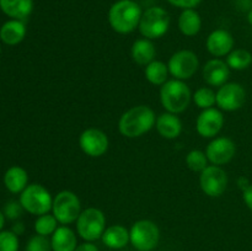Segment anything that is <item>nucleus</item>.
<instances>
[{
    "mask_svg": "<svg viewBox=\"0 0 252 251\" xmlns=\"http://www.w3.org/2000/svg\"><path fill=\"white\" fill-rule=\"evenodd\" d=\"M144 75L145 79H147L152 85L161 86L169 80V66H167V64H165L164 62L154 59V61L150 62L148 65H145Z\"/></svg>",
    "mask_w": 252,
    "mask_h": 251,
    "instance_id": "obj_25",
    "label": "nucleus"
},
{
    "mask_svg": "<svg viewBox=\"0 0 252 251\" xmlns=\"http://www.w3.org/2000/svg\"><path fill=\"white\" fill-rule=\"evenodd\" d=\"M192 101L202 110L212 108L217 105V93L212 88L202 86L192 94Z\"/></svg>",
    "mask_w": 252,
    "mask_h": 251,
    "instance_id": "obj_27",
    "label": "nucleus"
},
{
    "mask_svg": "<svg viewBox=\"0 0 252 251\" xmlns=\"http://www.w3.org/2000/svg\"><path fill=\"white\" fill-rule=\"evenodd\" d=\"M52 251H75L78 239L73 229L68 225H61L52 234Z\"/></svg>",
    "mask_w": 252,
    "mask_h": 251,
    "instance_id": "obj_19",
    "label": "nucleus"
},
{
    "mask_svg": "<svg viewBox=\"0 0 252 251\" xmlns=\"http://www.w3.org/2000/svg\"><path fill=\"white\" fill-rule=\"evenodd\" d=\"M81 212L80 198L73 191L63 189L53 197L52 214L62 225L75 223Z\"/></svg>",
    "mask_w": 252,
    "mask_h": 251,
    "instance_id": "obj_6",
    "label": "nucleus"
},
{
    "mask_svg": "<svg viewBox=\"0 0 252 251\" xmlns=\"http://www.w3.org/2000/svg\"><path fill=\"white\" fill-rule=\"evenodd\" d=\"M22 212H24V208H22L21 203L17 201L7 202L4 207L5 218L11 219V220H16V219H19L20 217L22 216Z\"/></svg>",
    "mask_w": 252,
    "mask_h": 251,
    "instance_id": "obj_32",
    "label": "nucleus"
},
{
    "mask_svg": "<svg viewBox=\"0 0 252 251\" xmlns=\"http://www.w3.org/2000/svg\"><path fill=\"white\" fill-rule=\"evenodd\" d=\"M228 66L233 70H245L252 64V54L244 48H235L225 57Z\"/></svg>",
    "mask_w": 252,
    "mask_h": 251,
    "instance_id": "obj_26",
    "label": "nucleus"
},
{
    "mask_svg": "<svg viewBox=\"0 0 252 251\" xmlns=\"http://www.w3.org/2000/svg\"><path fill=\"white\" fill-rule=\"evenodd\" d=\"M75 251H98V249L94 243L85 241V243H83V244H80V245L76 246Z\"/></svg>",
    "mask_w": 252,
    "mask_h": 251,
    "instance_id": "obj_35",
    "label": "nucleus"
},
{
    "mask_svg": "<svg viewBox=\"0 0 252 251\" xmlns=\"http://www.w3.org/2000/svg\"><path fill=\"white\" fill-rule=\"evenodd\" d=\"M246 90L239 83H226L217 91V106L225 112L238 111L245 105Z\"/></svg>",
    "mask_w": 252,
    "mask_h": 251,
    "instance_id": "obj_11",
    "label": "nucleus"
},
{
    "mask_svg": "<svg viewBox=\"0 0 252 251\" xmlns=\"http://www.w3.org/2000/svg\"><path fill=\"white\" fill-rule=\"evenodd\" d=\"M170 24L171 19L169 12L164 7L150 6L143 11L138 30L144 38L153 41V39L161 38L164 34H166L170 29Z\"/></svg>",
    "mask_w": 252,
    "mask_h": 251,
    "instance_id": "obj_4",
    "label": "nucleus"
},
{
    "mask_svg": "<svg viewBox=\"0 0 252 251\" xmlns=\"http://www.w3.org/2000/svg\"><path fill=\"white\" fill-rule=\"evenodd\" d=\"M243 199L246 207L252 212V184L243 191Z\"/></svg>",
    "mask_w": 252,
    "mask_h": 251,
    "instance_id": "obj_34",
    "label": "nucleus"
},
{
    "mask_svg": "<svg viewBox=\"0 0 252 251\" xmlns=\"http://www.w3.org/2000/svg\"><path fill=\"white\" fill-rule=\"evenodd\" d=\"M170 5L175 7H179V9L186 10V9H196L199 4L202 2V0H166Z\"/></svg>",
    "mask_w": 252,
    "mask_h": 251,
    "instance_id": "obj_33",
    "label": "nucleus"
},
{
    "mask_svg": "<svg viewBox=\"0 0 252 251\" xmlns=\"http://www.w3.org/2000/svg\"><path fill=\"white\" fill-rule=\"evenodd\" d=\"M234 37L228 30L217 29L208 34L206 39V48L216 58L226 57L234 49Z\"/></svg>",
    "mask_w": 252,
    "mask_h": 251,
    "instance_id": "obj_15",
    "label": "nucleus"
},
{
    "mask_svg": "<svg viewBox=\"0 0 252 251\" xmlns=\"http://www.w3.org/2000/svg\"><path fill=\"white\" fill-rule=\"evenodd\" d=\"M159 240V226L149 219L137 220L129 229V243L138 251H153Z\"/></svg>",
    "mask_w": 252,
    "mask_h": 251,
    "instance_id": "obj_8",
    "label": "nucleus"
},
{
    "mask_svg": "<svg viewBox=\"0 0 252 251\" xmlns=\"http://www.w3.org/2000/svg\"><path fill=\"white\" fill-rule=\"evenodd\" d=\"M246 19H248V22L250 24V26H252V7L248 11V16H246Z\"/></svg>",
    "mask_w": 252,
    "mask_h": 251,
    "instance_id": "obj_38",
    "label": "nucleus"
},
{
    "mask_svg": "<svg viewBox=\"0 0 252 251\" xmlns=\"http://www.w3.org/2000/svg\"><path fill=\"white\" fill-rule=\"evenodd\" d=\"M155 127L158 133L165 139H176L182 132V121L175 113L165 111L157 117Z\"/></svg>",
    "mask_w": 252,
    "mask_h": 251,
    "instance_id": "obj_17",
    "label": "nucleus"
},
{
    "mask_svg": "<svg viewBox=\"0 0 252 251\" xmlns=\"http://www.w3.org/2000/svg\"><path fill=\"white\" fill-rule=\"evenodd\" d=\"M192 93L185 81L170 79L160 86V102L166 112L179 115L189 108Z\"/></svg>",
    "mask_w": 252,
    "mask_h": 251,
    "instance_id": "obj_3",
    "label": "nucleus"
},
{
    "mask_svg": "<svg viewBox=\"0 0 252 251\" xmlns=\"http://www.w3.org/2000/svg\"><path fill=\"white\" fill-rule=\"evenodd\" d=\"M110 140L107 134L98 128H88L79 135V147L90 157H100L108 150Z\"/></svg>",
    "mask_w": 252,
    "mask_h": 251,
    "instance_id": "obj_12",
    "label": "nucleus"
},
{
    "mask_svg": "<svg viewBox=\"0 0 252 251\" xmlns=\"http://www.w3.org/2000/svg\"><path fill=\"white\" fill-rule=\"evenodd\" d=\"M19 202L24 211L38 217L52 211L53 197L44 186L39 184H31L20 193Z\"/></svg>",
    "mask_w": 252,
    "mask_h": 251,
    "instance_id": "obj_5",
    "label": "nucleus"
},
{
    "mask_svg": "<svg viewBox=\"0 0 252 251\" xmlns=\"http://www.w3.org/2000/svg\"><path fill=\"white\" fill-rule=\"evenodd\" d=\"M157 56V48L152 39L139 38L135 39L130 48V57L134 61V63L139 65H148L150 62H153Z\"/></svg>",
    "mask_w": 252,
    "mask_h": 251,
    "instance_id": "obj_22",
    "label": "nucleus"
},
{
    "mask_svg": "<svg viewBox=\"0 0 252 251\" xmlns=\"http://www.w3.org/2000/svg\"><path fill=\"white\" fill-rule=\"evenodd\" d=\"M186 165L191 171L199 172L201 174L207 166H208V157L206 152H202L199 149H193L187 153L186 155Z\"/></svg>",
    "mask_w": 252,
    "mask_h": 251,
    "instance_id": "obj_29",
    "label": "nucleus"
},
{
    "mask_svg": "<svg viewBox=\"0 0 252 251\" xmlns=\"http://www.w3.org/2000/svg\"><path fill=\"white\" fill-rule=\"evenodd\" d=\"M25 251H52L51 240L48 236L36 234L27 241Z\"/></svg>",
    "mask_w": 252,
    "mask_h": 251,
    "instance_id": "obj_31",
    "label": "nucleus"
},
{
    "mask_svg": "<svg viewBox=\"0 0 252 251\" xmlns=\"http://www.w3.org/2000/svg\"><path fill=\"white\" fill-rule=\"evenodd\" d=\"M0 251H19V238L14 231H0Z\"/></svg>",
    "mask_w": 252,
    "mask_h": 251,
    "instance_id": "obj_30",
    "label": "nucleus"
},
{
    "mask_svg": "<svg viewBox=\"0 0 252 251\" xmlns=\"http://www.w3.org/2000/svg\"><path fill=\"white\" fill-rule=\"evenodd\" d=\"M157 116L147 105L134 106L126 111L118 121V130L126 138H138L155 127Z\"/></svg>",
    "mask_w": 252,
    "mask_h": 251,
    "instance_id": "obj_2",
    "label": "nucleus"
},
{
    "mask_svg": "<svg viewBox=\"0 0 252 251\" xmlns=\"http://www.w3.org/2000/svg\"><path fill=\"white\" fill-rule=\"evenodd\" d=\"M228 174L218 165H208L199 175V186L208 197H220L228 188Z\"/></svg>",
    "mask_w": 252,
    "mask_h": 251,
    "instance_id": "obj_10",
    "label": "nucleus"
},
{
    "mask_svg": "<svg viewBox=\"0 0 252 251\" xmlns=\"http://www.w3.org/2000/svg\"><path fill=\"white\" fill-rule=\"evenodd\" d=\"M4 185L11 193H21L29 186V174L21 166H11L4 175Z\"/></svg>",
    "mask_w": 252,
    "mask_h": 251,
    "instance_id": "obj_24",
    "label": "nucleus"
},
{
    "mask_svg": "<svg viewBox=\"0 0 252 251\" xmlns=\"http://www.w3.org/2000/svg\"><path fill=\"white\" fill-rule=\"evenodd\" d=\"M0 53H1V47H0Z\"/></svg>",
    "mask_w": 252,
    "mask_h": 251,
    "instance_id": "obj_39",
    "label": "nucleus"
},
{
    "mask_svg": "<svg viewBox=\"0 0 252 251\" xmlns=\"http://www.w3.org/2000/svg\"><path fill=\"white\" fill-rule=\"evenodd\" d=\"M236 154V145L228 137H216L208 143L206 155L212 165H225L234 159Z\"/></svg>",
    "mask_w": 252,
    "mask_h": 251,
    "instance_id": "obj_13",
    "label": "nucleus"
},
{
    "mask_svg": "<svg viewBox=\"0 0 252 251\" xmlns=\"http://www.w3.org/2000/svg\"><path fill=\"white\" fill-rule=\"evenodd\" d=\"M58 228V220L56 217L51 213L42 214V216L37 217L36 221H34V231L38 235L49 236L54 233Z\"/></svg>",
    "mask_w": 252,
    "mask_h": 251,
    "instance_id": "obj_28",
    "label": "nucleus"
},
{
    "mask_svg": "<svg viewBox=\"0 0 252 251\" xmlns=\"http://www.w3.org/2000/svg\"><path fill=\"white\" fill-rule=\"evenodd\" d=\"M180 32L186 37H194L202 29V17L196 9L182 10L177 20Z\"/></svg>",
    "mask_w": 252,
    "mask_h": 251,
    "instance_id": "obj_23",
    "label": "nucleus"
},
{
    "mask_svg": "<svg viewBox=\"0 0 252 251\" xmlns=\"http://www.w3.org/2000/svg\"><path fill=\"white\" fill-rule=\"evenodd\" d=\"M4 224H5V216H4V212L0 211V231L2 230L4 228Z\"/></svg>",
    "mask_w": 252,
    "mask_h": 251,
    "instance_id": "obj_37",
    "label": "nucleus"
},
{
    "mask_svg": "<svg viewBox=\"0 0 252 251\" xmlns=\"http://www.w3.org/2000/svg\"><path fill=\"white\" fill-rule=\"evenodd\" d=\"M103 245L107 246L108 249L112 250H120L127 246L129 243V230L125 225L121 224H113L106 228V230L102 234Z\"/></svg>",
    "mask_w": 252,
    "mask_h": 251,
    "instance_id": "obj_18",
    "label": "nucleus"
},
{
    "mask_svg": "<svg viewBox=\"0 0 252 251\" xmlns=\"http://www.w3.org/2000/svg\"><path fill=\"white\" fill-rule=\"evenodd\" d=\"M75 223L79 236L89 243H94L102 238L103 231L106 230L105 214L95 207L84 209Z\"/></svg>",
    "mask_w": 252,
    "mask_h": 251,
    "instance_id": "obj_7",
    "label": "nucleus"
},
{
    "mask_svg": "<svg viewBox=\"0 0 252 251\" xmlns=\"http://www.w3.org/2000/svg\"><path fill=\"white\" fill-rule=\"evenodd\" d=\"M143 10L135 0H117L108 10L111 29L120 34L132 33L139 26Z\"/></svg>",
    "mask_w": 252,
    "mask_h": 251,
    "instance_id": "obj_1",
    "label": "nucleus"
},
{
    "mask_svg": "<svg viewBox=\"0 0 252 251\" xmlns=\"http://www.w3.org/2000/svg\"><path fill=\"white\" fill-rule=\"evenodd\" d=\"M202 75H203L204 81L209 86L220 88L221 85L228 83V79L230 76V68H229L226 62L223 61V59H209L203 65Z\"/></svg>",
    "mask_w": 252,
    "mask_h": 251,
    "instance_id": "obj_16",
    "label": "nucleus"
},
{
    "mask_svg": "<svg viewBox=\"0 0 252 251\" xmlns=\"http://www.w3.org/2000/svg\"><path fill=\"white\" fill-rule=\"evenodd\" d=\"M170 75L177 80H189L199 68V59L194 52L189 49H181L170 57L167 62Z\"/></svg>",
    "mask_w": 252,
    "mask_h": 251,
    "instance_id": "obj_9",
    "label": "nucleus"
},
{
    "mask_svg": "<svg viewBox=\"0 0 252 251\" xmlns=\"http://www.w3.org/2000/svg\"><path fill=\"white\" fill-rule=\"evenodd\" d=\"M26 37V25L21 20H9L0 27V39L7 46H16Z\"/></svg>",
    "mask_w": 252,
    "mask_h": 251,
    "instance_id": "obj_20",
    "label": "nucleus"
},
{
    "mask_svg": "<svg viewBox=\"0 0 252 251\" xmlns=\"http://www.w3.org/2000/svg\"><path fill=\"white\" fill-rule=\"evenodd\" d=\"M224 118L221 110L216 107L202 110L196 120V130L202 138H216L223 129Z\"/></svg>",
    "mask_w": 252,
    "mask_h": 251,
    "instance_id": "obj_14",
    "label": "nucleus"
},
{
    "mask_svg": "<svg viewBox=\"0 0 252 251\" xmlns=\"http://www.w3.org/2000/svg\"><path fill=\"white\" fill-rule=\"evenodd\" d=\"M11 231H14V233L16 234L17 236L21 235V234H24V231H25L24 223H22V221H16V223H15L14 225H12Z\"/></svg>",
    "mask_w": 252,
    "mask_h": 251,
    "instance_id": "obj_36",
    "label": "nucleus"
},
{
    "mask_svg": "<svg viewBox=\"0 0 252 251\" xmlns=\"http://www.w3.org/2000/svg\"><path fill=\"white\" fill-rule=\"evenodd\" d=\"M0 9L14 20H26L33 11V0H0Z\"/></svg>",
    "mask_w": 252,
    "mask_h": 251,
    "instance_id": "obj_21",
    "label": "nucleus"
}]
</instances>
